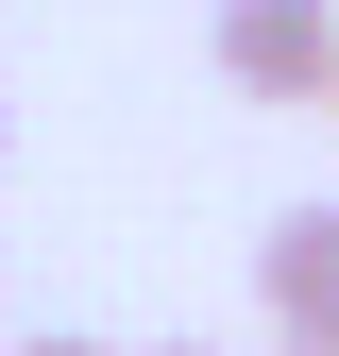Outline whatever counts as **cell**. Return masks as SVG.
Listing matches in <instances>:
<instances>
[{"instance_id": "obj_1", "label": "cell", "mask_w": 339, "mask_h": 356, "mask_svg": "<svg viewBox=\"0 0 339 356\" xmlns=\"http://www.w3.org/2000/svg\"><path fill=\"white\" fill-rule=\"evenodd\" d=\"M204 51H221L238 102H339V17H322V0H221Z\"/></svg>"}, {"instance_id": "obj_2", "label": "cell", "mask_w": 339, "mask_h": 356, "mask_svg": "<svg viewBox=\"0 0 339 356\" xmlns=\"http://www.w3.org/2000/svg\"><path fill=\"white\" fill-rule=\"evenodd\" d=\"M254 305H272L288 356H339V204H288L254 238Z\"/></svg>"}, {"instance_id": "obj_3", "label": "cell", "mask_w": 339, "mask_h": 356, "mask_svg": "<svg viewBox=\"0 0 339 356\" xmlns=\"http://www.w3.org/2000/svg\"><path fill=\"white\" fill-rule=\"evenodd\" d=\"M17 356H102V339H68V323H34V339H17Z\"/></svg>"}, {"instance_id": "obj_4", "label": "cell", "mask_w": 339, "mask_h": 356, "mask_svg": "<svg viewBox=\"0 0 339 356\" xmlns=\"http://www.w3.org/2000/svg\"><path fill=\"white\" fill-rule=\"evenodd\" d=\"M170 356H204V339H170Z\"/></svg>"}, {"instance_id": "obj_5", "label": "cell", "mask_w": 339, "mask_h": 356, "mask_svg": "<svg viewBox=\"0 0 339 356\" xmlns=\"http://www.w3.org/2000/svg\"><path fill=\"white\" fill-rule=\"evenodd\" d=\"M272 356H288V339H272Z\"/></svg>"}]
</instances>
